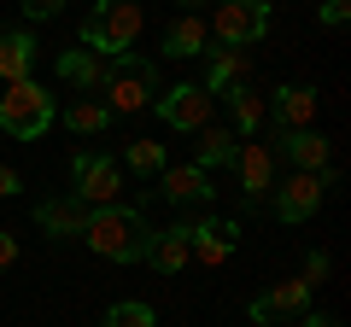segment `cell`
Instances as JSON below:
<instances>
[{"instance_id":"6da1fadb","label":"cell","mask_w":351,"mask_h":327,"mask_svg":"<svg viewBox=\"0 0 351 327\" xmlns=\"http://www.w3.org/2000/svg\"><path fill=\"white\" fill-rule=\"evenodd\" d=\"M82 239H88V252H100L106 263H147L152 228L135 205H106V211H88Z\"/></svg>"},{"instance_id":"7a4b0ae2","label":"cell","mask_w":351,"mask_h":327,"mask_svg":"<svg viewBox=\"0 0 351 327\" xmlns=\"http://www.w3.org/2000/svg\"><path fill=\"white\" fill-rule=\"evenodd\" d=\"M141 29H147V12L135 0H94V12L82 18V47L100 59H123V53H135Z\"/></svg>"},{"instance_id":"3957f363","label":"cell","mask_w":351,"mask_h":327,"mask_svg":"<svg viewBox=\"0 0 351 327\" xmlns=\"http://www.w3.org/2000/svg\"><path fill=\"white\" fill-rule=\"evenodd\" d=\"M53 117H59V105H53V94L41 88L36 76L6 82V94H0V129L12 140H41L53 129Z\"/></svg>"},{"instance_id":"277c9868","label":"cell","mask_w":351,"mask_h":327,"mask_svg":"<svg viewBox=\"0 0 351 327\" xmlns=\"http://www.w3.org/2000/svg\"><path fill=\"white\" fill-rule=\"evenodd\" d=\"M158 64L152 59H141V53H123V59H112V76H106V112L112 117H135V112H147L152 100H158Z\"/></svg>"},{"instance_id":"5b68a950","label":"cell","mask_w":351,"mask_h":327,"mask_svg":"<svg viewBox=\"0 0 351 327\" xmlns=\"http://www.w3.org/2000/svg\"><path fill=\"white\" fill-rule=\"evenodd\" d=\"M71 199L82 211H106V205H123V164L106 158V152H71Z\"/></svg>"},{"instance_id":"8992f818","label":"cell","mask_w":351,"mask_h":327,"mask_svg":"<svg viewBox=\"0 0 351 327\" xmlns=\"http://www.w3.org/2000/svg\"><path fill=\"white\" fill-rule=\"evenodd\" d=\"M211 36L223 41V47H252V41H263L269 36V0H223Z\"/></svg>"},{"instance_id":"52a82bcc","label":"cell","mask_w":351,"mask_h":327,"mask_svg":"<svg viewBox=\"0 0 351 327\" xmlns=\"http://www.w3.org/2000/svg\"><path fill=\"white\" fill-rule=\"evenodd\" d=\"M152 112H158V123H170V129H205L211 123V94H205L199 82H176V88H158Z\"/></svg>"},{"instance_id":"ba28073f","label":"cell","mask_w":351,"mask_h":327,"mask_svg":"<svg viewBox=\"0 0 351 327\" xmlns=\"http://www.w3.org/2000/svg\"><path fill=\"white\" fill-rule=\"evenodd\" d=\"M240 246V228L228 216H205V222H188V263H205V269H223Z\"/></svg>"},{"instance_id":"9c48e42d","label":"cell","mask_w":351,"mask_h":327,"mask_svg":"<svg viewBox=\"0 0 351 327\" xmlns=\"http://www.w3.org/2000/svg\"><path fill=\"white\" fill-rule=\"evenodd\" d=\"M269 193H276V216H281V222H304V216H316V205H322L328 181H322V176H311V170H299V176L276 181Z\"/></svg>"},{"instance_id":"30bf717a","label":"cell","mask_w":351,"mask_h":327,"mask_svg":"<svg viewBox=\"0 0 351 327\" xmlns=\"http://www.w3.org/2000/svg\"><path fill=\"white\" fill-rule=\"evenodd\" d=\"M234 170H240V193H246V205H263V199H269V187H276V158H269L263 140H240Z\"/></svg>"},{"instance_id":"8fae6325","label":"cell","mask_w":351,"mask_h":327,"mask_svg":"<svg viewBox=\"0 0 351 327\" xmlns=\"http://www.w3.org/2000/svg\"><path fill=\"white\" fill-rule=\"evenodd\" d=\"M158 193L170 205H211V170H199V164H164L158 170Z\"/></svg>"},{"instance_id":"7c38bea8","label":"cell","mask_w":351,"mask_h":327,"mask_svg":"<svg viewBox=\"0 0 351 327\" xmlns=\"http://www.w3.org/2000/svg\"><path fill=\"white\" fill-rule=\"evenodd\" d=\"M311 280H276V287H269V292H258V298H252L246 304V310H252V322H276V315H304V310H311Z\"/></svg>"},{"instance_id":"4fadbf2b","label":"cell","mask_w":351,"mask_h":327,"mask_svg":"<svg viewBox=\"0 0 351 327\" xmlns=\"http://www.w3.org/2000/svg\"><path fill=\"white\" fill-rule=\"evenodd\" d=\"M205 53H211V59H205V82H199V88L211 94V100L228 94L234 82H246V70H252V53L246 47H205Z\"/></svg>"},{"instance_id":"5bb4252c","label":"cell","mask_w":351,"mask_h":327,"mask_svg":"<svg viewBox=\"0 0 351 327\" xmlns=\"http://www.w3.org/2000/svg\"><path fill=\"white\" fill-rule=\"evenodd\" d=\"M59 76L71 82V88H82V100H88L94 88H106L112 59H100V53H88V47H71V53H59Z\"/></svg>"},{"instance_id":"9a60e30c","label":"cell","mask_w":351,"mask_h":327,"mask_svg":"<svg viewBox=\"0 0 351 327\" xmlns=\"http://www.w3.org/2000/svg\"><path fill=\"white\" fill-rule=\"evenodd\" d=\"M316 100H322V94L304 88V82L276 88V123L281 129H316Z\"/></svg>"},{"instance_id":"2e32d148","label":"cell","mask_w":351,"mask_h":327,"mask_svg":"<svg viewBox=\"0 0 351 327\" xmlns=\"http://www.w3.org/2000/svg\"><path fill=\"white\" fill-rule=\"evenodd\" d=\"M281 152H287L299 170H311V176H322L328 158H334V146H328L316 129H281Z\"/></svg>"},{"instance_id":"e0dca14e","label":"cell","mask_w":351,"mask_h":327,"mask_svg":"<svg viewBox=\"0 0 351 327\" xmlns=\"http://www.w3.org/2000/svg\"><path fill=\"white\" fill-rule=\"evenodd\" d=\"M36 70V36L29 29H0V82H24Z\"/></svg>"},{"instance_id":"ac0fdd59","label":"cell","mask_w":351,"mask_h":327,"mask_svg":"<svg viewBox=\"0 0 351 327\" xmlns=\"http://www.w3.org/2000/svg\"><path fill=\"white\" fill-rule=\"evenodd\" d=\"M223 100H228V112H234V135H240V140H252V135L263 129V117H269V100H263L252 82H234Z\"/></svg>"},{"instance_id":"d6986e66","label":"cell","mask_w":351,"mask_h":327,"mask_svg":"<svg viewBox=\"0 0 351 327\" xmlns=\"http://www.w3.org/2000/svg\"><path fill=\"white\" fill-rule=\"evenodd\" d=\"M205 41H211V24H205L199 12H182L170 29H164V53H170V59H199Z\"/></svg>"},{"instance_id":"ffe728a7","label":"cell","mask_w":351,"mask_h":327,"mask_svg":"<svg viewBox=\"0 0 351 327\" xmlns=\"http://www.w3.org/2000/svg\"><path fill=\"white\" fill-rule=\"evenodd\" d=\"M147 263L158 269V275H182V269H188V222H176V228H164V234H152Z\"/></svg>"},{"instance_id":"44dd1931","label":"cell","mask_w":351,"mask_h":327,"mask_svg":"<svg viewBox=\"0 0 351 327\" xmlns=\"http://www.w3.org/2000/svg\"><path fill=\"white\" fill-rule=\"evenodd\" d=\"M36 222H41V234H47V239H76V234H82V222H88V211L76 199H47V205H36Z\"/></svg>"},{"instance_id":"7402d4cb","label":"cell","mask_w":351,"mask_h":327,"mask_svg":"<svg viewBox=\"0 0 351 327\" xmlns=\"http://www.w3.org/2000/svg\"><path fill=\"white\" fill-rule=\"evenodd\" d=\"M199 135V146H193V164L199 170H217V164H234V152H240V135H228V129H217V123H205V129H193Z\"/></svg>"},{"instance_id":"603a6c76","label":"cell","mask_w":351,"mask_h":327,"mask_svg":"<svg viewBox=\"0 0 351 327\" xmlns=\"http://www.w3.org/2000/svg\"><path fill=\"white\" fill-rule=\"evenodd\" d=\"M112 123H117V117L106 112V100H76V105H64V129H71L76 140H82V135H106Z\"/></svg>"},{"instance_id":"cb8c5ba5","label":"cell","mask_w":351,"mask_h":327,"mask_svg":"<svg viewBox=\"0 0 351 327\" xmlns=\"http://www.w3.org/2000/svg\"><path fill=\"white\" fill-rule=\"evenodd\" d=\"M117 164H129L135 176H158V170H164L170 158H164V146H158V140H129V152H123Z\"/></svg>"},{"instance_id":"d4e9b609","label":"cell","mask_w":351,"mask_h":327,"mask_svg":"<svg viewBox=\"0 0 351 327\" xmlns=\"http://www.w3.org/2000/svg\"><path fill=\"white\" fill-rule=\"evenodd\" d=\"M100 327H158V315H152V304L123 298V304H112V310H106V322H100Z\"/></svg>"},{"instance_id":"484cf974","label":"cell","mask_w":351,"mask_h":327,"mask_svg":"<svg viewBox=\"0 0 351 327\" xmlns=\"http://www.w3.org/2000/svg\"><path fill=\"white\" fill-rule=\"evenodd\" d=\"M18 6H24V18H36V24H41V18H59V12H64V0H18Z\"/></svg>"},{"instance_id":"4316f807","label":"cell","mask_w":351,"mask_h":327,"mask_svg":"<svg viewBox=\"0 0 351 327\" xmlns=\"http://www.w3.org/2000/svg\"><path fill=\"white\" fill-rule=\"evenodd\" d=\"M316 18H322L328 29H339V24L351 18V0H322V12H316Z\"/></svg>"},{"instance_id":"83f0119b","label":"cell","mask_w":351,"mask_h":327,"mask_svg":"<svg viewBox=\"0 0 351 327\" xmlns=\"http://www.w3.org/2000/svg\"><path fill=\"white\" fill-rule=\"evenodd\" d=\"M24 193V176H18L12 164H0V199H18Z\"/></svg>"},{"instance_id":"f1b7e54d","label":"cell","mask_w":351,"mask_h":327,"mask_svg":"<svg viewBox=\"0 0 351 327\" xmlns=\"http://www.w3.org/2000/svg\"><path fill=\"white\" fill-rule=\"evenodd\" d=\"M12 263H18V234L0 228V269H12Z\"/></svg>"},{"instance_id":"f546056e","label":"cell","mask_w":351,"mask_h":327,"mask_svg":"<svg viewBox=\"0 0 351 327\" xmlns=\"http://www.w3.org/2000/svg\"><path fill=\"white\" fill-rule=\"evenodd\" d=\"M328 275V257L322 252H311V257H304V280H311V287H316V280H322Z\"/></svg>"},{"instance_id":"4dcf8cb0","label":"cell","mask_w":351,"mask_h":327,"mask_svg":"<svg viewBox=\"0 0 351 327\" xmlns=\"http://www.w3.org/2000/svg\"><path fill=\"white\" fill-rule=\"evenodd\" d=\"M299 327H339V322H334V315H316V310H304V315H299Z\"/></svg>"},{"instance_id":"1f68e13d","label":"cell","mask_w":351,"mask_h":327,"mask_svg":"<svg viewBox=\"0 0 351 327\" xmlns=\"http://www.w3.org/2000/svg\"><path fill=\"white\" fill-rule=\"evenodd\" d=\"M176 6H182V12H193V6H205V0H176Z\"/></svg>"}]
</instances>
